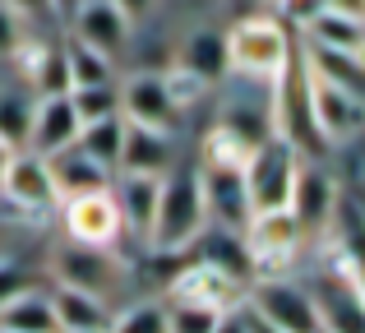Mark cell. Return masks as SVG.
<instances>
[{"label": "cell", "mask_w": 365, "mask_h": 333, "mask_svg": "<svg viewBox=\"0 0 365 333\" xmlns=\"http://www.w3.org/2000/svg\"><path fill=\"white\" fill-rule=\"evenodd\" d=\"M195 171H199V190H204L208 227L241 236L245 222H250V199H245L241 167H195Z\"/></svg>", "instance_id": "cell-11"}, {"label": "cell", "mask_w": 365, "mask_h": 333, "mask_svg": "<svg viewBox=\"0 0 365 333\" xmlns=\"http://www.w3.org/2000/svg\"><path fill=\"white\" fill-rule=\"evenodd\" d=\"M46 273H51V287H70V292H88V297H102L111 306V292L125 287L130 269H125L120 250H107V245H74L61 241L46 260Z\"/></svg>", "instance_id": "cell-4"}, {"label": "cell", "mask_w": 365, "mask_h": 333, "mask_svg": "<svg viewBox=\"0 0 365 333\" xmlns=\"http://www.w3.org/2000/svg\"><path fill=\"white\" fill-rule=\"evenodd\" d=\"M208 232V213H204V190H199V171L195 167H171L162 176V195H158V213L148 227V250L153 255H180L190 245H199Z\"/></svg>", "instance_id": "cell-1"}, {"label": "cell", "mask_w": 365, "mask_h": 333, "mask_svg": "<svg viewBox=\"0 0 365 333\" xmlns=\"http://www.w3.org/2000/svg\"><path fill=\"white\" fill-rule=\"evenodd\" d=\"M46 176H51V185H56V204H61V199L93 195V190H107L111 185L107 171H102L98 163H88V158H83L74 144L46 158Z\"/></svg>", "instance_id": "cell-20"}, {"label": "cell", "mask_w": 365, "mask_h": 333, "mask_svg": "<svg viewBox=\"0 0 365 333\" xmlns=\"http://www.w3.org/2000/svg\"><path fill=\"white\" fill-rule=\"evenodd\" d=\"M250 319H255V315H250ZM255 333H273V329H264V324H255Z\"/></svg>", "instance_id": "cell-37"}, {"label": "cell", "mask_w": 365, "mask_h": 333, "mask_svg": "<svg viewBox=\"0 0 365 333\" xmlns=\"http://www.w3.org/2000/svg\"><path fill=\"white\" fill-rule=\"evenodd\" d=\"M338 204H342L338 176H333L319 158H301L296 180H292V199H287V213L301 222L305 241H310V236H319V232H329L333 217H338Z\"/></svg>", "instance_id": "cell-7"}, {"label": "cell", "mask_w": 365, "mask_h": 333, "mask_svg": "<svg viewBox=\"0 0 365 333\" xmlns=\"http://www.w3.org/2000/svg\"><path fill=\"white\" fill-rule=\"evenodd\" d=\"M241 306L255 315V324H264V329H273V333H324L310 287L296 282V278H287V273L250 278Z\"/></svg>", "instance_id": "cell-3"}, {"label": "cell", "mask_w": 365, "mask_h": 333, "mask_svg": "<svg viewBox=\"0 0 365 333\" xmlns=\"http://www.w3.org/2000/svg\"><path fill=\"white\" fill-rule=\"evenodd\" d=\"M213 333H255V319H250L245 306H232V310H222V315H217V329Z\"/></svg>", "instance_id": "cell-33"}, {"label": "cell", "mask_w": 365, "mask_h": 333, "mask_svg": "<svg viewBox=\"0 0 365 333\" xmlns=\"http://www.w3.org/2000/svg\"><path fill=\"white\" fill-rule=\"evenodd\" d=\"M5 163H9V148H5V144H0V171H5Z\"/></svg>", "instance_id": "cell-36"}, {"label": "cell", "mask_w": 365, "mask_h": 333, "mask_svg": "<svg viewBox=\"0 0 365 333\" xmlns=\"http://www.w3.org/2000/svg\"><path fill=\"white\" fill-rule=\"evenodd\" d=\"M79 116V125H93V121H107L120 116V98H116V83H98V88H70L65 93Z\"/></svg>", "instance_id": "cell-29"}, {"label": "cell", "mask_w": 365, "mask_h": 333, "mask_svg": "<svg viewBox=\"0 0 365 333\" xmlns=\"http://www.w3.org/2000/svg\"><path fill=\"white\" fill-rule=\"evenodd\" d=\"M0 5H5L19 24H46V19H56L51 0H0Z\"/></svg>", "instance_id": "cell-32"}, {"label": "cell", "mask_w": 365, "mask_h": 333, "mask_svg": "<svg viewBox=\"0 0 365 333\" xmlns=\"http://www.w3.org/2000/svg\"><path fill=\"white\" fill-rule=\"evenodd\" d=\"M28 46V28L19 24L14 14H9L5 5H0V61H9V56H19Z\"/></svg>", "instance_id": "cell-31"}, {"label": "cell", "mask_w": 365, "mask_h": 333, "mask_svg": "<svg viewBox=\"0 0 365 333\" xmlns=\"http://www.w3.org/2000/svg\"><path fill=\"white\" fill-rule=\"evenodd\" d=\"M241 297H245V282L241 278H232V273H222V269H213V264L195 260V264H185V269L171 278V287H167V297H162V301H195V306L232 310V306H241Z\"/></svg>", "instance_id": "cell-12"}, {"label": "cell", "mask_w": 365, "mask_h": 333, "mask_svg": "<svg viewBox=\"0 0 365 333\" xmlns=\"http://www.w3.org/2000/svg\"><path fill=\"white\" fill-rule=\"evenodd\" d=\"M65 51V79H70V88H98V83H116V61L102 51H88V46L70 42L61 46Z\"/></svg>", "instance_id": "cell-25"}, {"label": "cell", "mask_w": 365, "mask_h": 333, "mask_svg": "<svg viewBox=\"0 0 365 333\" xmlns=\"http://www.w3.org/2000/svg\"><path fill=\"white\" fill-rule=\"evenodd\" d=\"M0 195H5L9 204L28 208V213L56 208V185H51V176H46V158L28 153V148L9 153L5 171H0Z\"/></svg>", "instance_id": "cell-13"}, {"label": "cell", "mask_w": 365, "mask_h": 333, "mask_svg": "<svg viewBox=\"0 0 365 333\" xmlns=\"http://www.w3.org/2000/svg\"><path fill=\"white\" fill-rule=\"evenodd\" d=\"M0 333H61L46 287H14L0 297Z\"/></svg>", "instance_id": "cell-19"}, {"label": "cell", "mask_w": 365, "mask_h": 333, "mask_svg": "<svg viewBox=\"0 0 365 333\" xmlns=\"http://www.w3.org/2000/svg\"><path fill=\"white\" fill-rule=\"evenodd\" d=\"M217 315H222V310H213V306L167 301V324H171V333H213L217 329Z\"/></svg>", "instance_id": "cell-30"}, {"label": "cell", "mask_w": 365, "mask_h": 333, "mask_svg": "<svg viewBox=\"0 0 365 333\" xmlns=\"http://www.w3.org/2000/svg\"><path fill=\"white\" fill-rule=\"evenodd\" d=\"M74 135H79V116H74V107H70V98H65V93H56V98H37V102H33L28 153L51 158V153H61V148H70Z\"/></svg>", "instance_id": "cell-15"}, {"label": "cell", "mask_w": 365, "mask_h": 333, "mask_svg": "<svg viewBox=\"0 0 365 333\" xmlns=\"http://www.w3.org/2000/svg\"><path fill=\"white\" fill-rule=\"evenodd\" d=\"M56 208H61L65 241H74V245H107V250H116V241L125 236L120 213H116V199H111V185L107 190H93V195L61 199Z\"/></svg>", "instance_id": "cell-10"}, {"label": "cell", "mask_w": 365, "mask_h": 333, "mask_svg": "<svg viewBox=\"0 0 365 333\" xmlns=\"http://www.w3.org/2000/svg\"><path fill=\"white\" fill-rule=\"evenodd\" d=\"M120 139H125V121H120V116H107V121H93V125H79V135H74V148H79L88 163H98L107 176H116Z\"/></svg>", "instance_id": "cell-24"}, {"label": "cell", "mask_w": 365, "mask_h": 333, "mask_svg": "<svg viewBox=\"0 0 365 333\" xmlns=\"http://www.w3.org/2000/svg\"><path fill=\"white\" fill-rule=\"evenodd\" d=\"M158 195H162V176H111V199H116L120 227L139 245L148 241L153 213H158Z\"/></svg>", "instance_id": "cell-16"}, {"label": "cell", "mask_w": 365, "mask_h": 333, "mask_svg": "<svg viewBox=\"0 0 365 333\" xmlns=\"http://www.w3.org/2000/svg\"><path fill=\"white\" fill-rule=\"evenodd\" d=\"M171 167H176V144H171V135L125 125L116 176H167Z\"/></svg>", "instance_id": "cell-18"}, {"label": "cell", "mask_w": 365, "mask_h": 333, "mask_svg": "<svg viewBox=\"0 0 365 333\" xmlns=\"http://www.w3.org/2000/svg\"><path fill=\"white\" fill-rule=\"evenodd\" d=\"M74 42L79 46H88V51H102V56H116L130 46V33H134V24L120 14L111 0H83L79 9H74Z\"/></svg>", "instance_id": "cell-14"}, {"label": "cell", "mask_w": 365, "mask_h": 333, "mask_svg": "<svg viewBox=\"0 0 365 333\" xmlns=\"http://www.w3.org/2000/svg\"><path fill=\"white\" fill-rule=\"evenodd\" d=\"M116 98H120V121L134 130H158V135H176L180 111L171 107V93L162 70H134L116 79Z\"/></svg>", "instance_id": "cell-9"}, {"label": "cell", "mask_w": 365, "mask_h": 333, "mask_svg": "<svg viewBox=\"0 0 365 333\" xmlns=\"http://www.w3.org/2000/svg\"><path fill=\"white\" fill-rule=\"evenodd\" d=\"M361 37H365L361 14L333 5V0H319L301 19V42H314V46H333V51H356L361 56Z\"/></svg>", "instance_id": "cell-17"}, {"label": "cell", "mask_w": 365, "mask_h": 333, "mask_svg": "<svg viewBox=\"0 0 365 333\" xmlns=\"http://www.w3.org/2000/svg\"><path fill=\"white\" fill-rule=\"evenodd\" d=\"M305 70V65H301ZM305 102H310V125L319 144H356L365 130V98L347 93L338 83H324L305 74Z\"/></svg>", "instance_id": "cell-6"}, {"label": "cell", "mask_w": 365, "mask_h": 333, "mask_svg": "<svg viewBox=\"0 0 365 333\" xmlns=\"http://www.w3.org/2000/svg\"><path fill=\"white\" fill-rule=\"evenodd\" d=\"M176 70L195 74V79L208 83V88H213L217 79H227V42H222V33H217V28H195L176 51Z\"/></svg>", "instance_id": "cell-21"}, {"label": "cell", "mask_w": 365, "mask_h": 333, "mask_svg": "<svg viewBox=\"0 0 365 333\" xmlns=\"http://www.w3.org/2000/svg\"><path fill=\"white\" fill-rule=\"evenodd\" d=\"M28 88H33V98H56V93H70V79H65V51H61V46H33Z\"/></svg>", "instance_id": "cell-28"}, {"label": "cell", "mask_w": 365, "mask_h": 333, "mask_svg": "<svg viewBox=\"0 0 365 333\" xmlns=\"http://www.w3.org/2000/svg\"><path fill=\"white\" fill-rule=\"evenodd\" d=\"M33 93H19V88H0V144L9 153L28 148V130H33Z\"/></svg>", "instance_id": "cell-26"}, {"label": "cell", "mask_w": 365, "mask_h": 333, "mask_svg": "<svg viewBox=\"0 0 365 333\" xmlns=\"http://www.w3.org/2000/svg\"><path fill=\"white\" fill-rule=\"evenodd\" d=\"M111 5H116L130 24H139V19H148L153 9H158V0H111Z\"/></svg>", "instance_id": "cell-34"}, {"label": "cell", "mask_w": 365, "mask_h": 333, "mask_svg": "<svg viewBox=\"0 0 365 333\" xmlns=\"http://www.w3.org/2000/svg\"><path fill=\"white\" fill-rule=\"evenodd\" d=\"M241 241H245V255H250V269L264 278V273H282L287 264L301 255L305 232H301V222H296L287 208H273V213H255L250 217Z\"/></svg>", "instance_id": "cell-8"}, {"label": "cell", "mask_w": 365, "mask_h": 333, "mask_svg": "<svg viewBox=\"0 0 365 333\" xmlns=\"http://www.w3.org/2000/svg\"><path fill=\"white\" fill-rule=\"evenodd\" d=\"M222 42H227V74H241L255 83H273L296 51L292 33L268 14H250L241 24H232Z\"/></svg>", "instance_id": "cell-2"}, {"label": "cell", "mask_w": 365, "mask_h": 333, "mask_svg": "<svg viewBox=\"0 0 365 333\" xmlns=\"http://www.w3.org/2000/svg\"><path fill=\"white\" fill-rule=\"evenodd\" d=\"M296 56H301L305 74L324 83H338L347 93H361V79H365V65L356 51H333V46H314V42H296Z\"/></svg>", "instance_id": "cell-23"}, {"label": "cell", "mask_w": 365, "mask_h": 333, "mask_svg": "<svg viewBox=\"0 0 365 333\" xmlns=\"http://www.w3.org/2000/svg\"><path fill=\"white\" fill-rule=\"evenodd\" d=\"M83 0H51V9H56V19H70L74 9H79Z\"/></svg>", "instance_id": "cell-35"}, {"label": "cell", "mask_w": 365, "mask_h": 333, "mask_svg": "<svg viewBox=\"0 0 365 333\" xmlns=\"http://www.w3.org/2000/svg\"><path fill=\"white\" fill-rule=\"evenodd\" d=\"M301 158H310V153H301V148H292L287 139H273V135L259 139V144L250 148V158H245V167H241L250 217H255V213H273V208H287Z\"/></svg>", "instance_id": "cell-5"}, {"label": "cell", "mask_w": 365, "mask_h": 333, "mask_svg": "<svg viewBox=\"0 0 365 333\" xmlns=\"http://www.w3.org/2000/svg\"><path fill=\"white\" fill-rule=\"evenodd\" d=\"M46 292H51V310H56V329L61 333H107L111 306L102 297L70 292V287H46Z\"/></svg>", "instance_id": "cell-22"}, {"label": "cell", "mask_w": 365, "mask_h": 333, "mask_svg": "<svg viewBox=\"0 0 365 333\" xmlns=\"http://www.w3.org/2000/svg\"><path fill=\"white\" fill-rule=\"evenodd\" d=\"M107 333H171L167 324V301L148 297V301H130V306L111 310Z\"/></svg>", "instance_id": "cell-27"}]
</instances>
